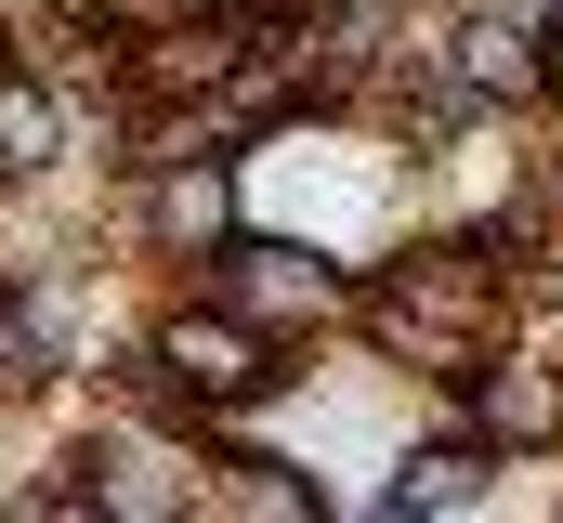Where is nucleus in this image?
Returning <instances> with one entry per match:
<instances>
[{"label":"nucleus","instance_id":"f257e3e1","mask_svg":"<svg viewBox=\"0 0 563 523\" xmlns=\"http://www.w3.org/2000/svg\"><path fill=\"white\" fill-rule=\"evenodd\" d=\"M380 327H394L407 354H445V380H472V354H485V262H472V249H432L420 275L380 288Z\"/></svg>","mask_w":563,"mask_h":523},{"label":"nucleus","instance_id":"f03ea898","mask_svg":"<svg viewBox=\"0 0 563 523\" xmlns=\"http://www.w3.org/2000/svg\"><path fill=\"white\" fill-rule=\"evenodd\" d=\"M157 367L184 392H210V405H236V392H263L276 380V354H263V327L223 301V314H170V341H157Z\"/></svg>","mask_w":563,"mask_h":523},{"label":"nucleus","instance_id":"7ed1b4c3","mask_svg":"<svg viewBox=\"0 0 563 523\" xmlns=\"http://www.w3.org/2000/svg\"><path fill=\"white\" fill-rule=\"evenodd\" d=\"M472 419H485V445H551V432H563V367L472 354Z\"/></svg>","mask_w":563,"mask_h":523},{"label":"nucleus","instance_id":"20e7f679","mask_svg":"<svg viewBox=\"0 0 563 523\" xmlns=\"http://www.w3.org/2000/svg\"><path fill=\"white\" fill-rule=\"evenodd\" d=\"M223 301L236 314H341V275L301 249H223Z\"/></svg>","mask_w":563,"mask_h":523},{"label":"nucleus","instance_id":"39448f33","mask_svg":"<svg viewBox=\"0 0 563 523\" xmlns=\"http://www.w3.org/2000/svg\"><path fill=\"white\" fill-rule=\"evenodd\" d=\"M144 223H157V249H210V236L236 223V183H223L210 157H184V170H157V197H144Z\"/></svg>","mask_w":563,"mask_h":523},{"label":"nucleus","instance_id":"423d86ee","mask_svg":"<svg viewBox=\"0 0 563 523\" xmlns=\"http://www.w3.org/2000/svg\"><path fill=\"white\" fill-rule=\"evenodd\" d=\"M459 79H472L485 105H538V40H525L511 13H472V26H459Z\"/></svg>","mask_w":563,"mask_h":523},{"label":"nucleus","instance_id":"0eeeda50","mask_svg":"<svg viewBox=\"0 0 563 523\" xmlns=\"http://www.w3.org/2000/svg\"><path fill=\"white\" fill-rule=\"evenodd\" d=\"M485 498V445H420L394 471V511H472Z\"/></svg>","mask_w":563,"mask_h":523},{"label":"nucleus","instance_id":"6e6552de","mask_svg":"<svg viewBox=\"0 0 563 523\" xmlns=\"http://www.w3.org/2000/svg\"><path fill=\"white\" fill-rule=\"evenodd\" d=\"M53 144H66V105L0 66V170H53Z\"/></svg>","mask_w":563,"mask_h":523},{"label":"nucleus","instance_id":"1a4fd4ad","mask_svg":"<svg viewBox=\"0 0 563 523\" xmlns=\"http://www.w3.org/2000/svg\"><path fill=\"white\" fill-rule=\"evenodd\" d=\"M223 66H236V26H170V40L144 53V79H157V92H210Z\"/></svg>","mask_w":563,"mask_h":523},{"label":"nucleus","instance_id":"9d476101","mask_svg":"<svg viewBox=\"0 0 563 523\" xmlns=\"http://www.w3.org/2000/svg\"><path fill=\"white\" fill-rule=\"evenodd\" d=\"M0 380L13 392L53 380V314H40V301H0Z\"/></svg>","mask_w":563,"mask_h":523},{"label":"nucleus","instance_id":"9b49d317","mask_svg":"<svg viewBox=\"0 0 563 523\" xmlns=\"http://www.w3.org/2000/svg\"><path fill=\"white\" fill-rule=\"evenodd\" d=\"M223 498H236V511H276V523L314 511V485H301V471H276V458H236V485H223Z\"/></svg>","mask_w":563,"mask_h":523},{"label":"nucleus","instance_id":"f8f14e48","mask_svg":"<svg viewBox=\"0 0 563 523\" xmlns=\"http://www.w3.org/2000/svg\"><path fill=\"white\" fill-rule=\"evenodd\" d=\"M538 92H563V26H551V40H538Z\"/></svg>","mask_w":563,"mask_h":523}]
</instances>
